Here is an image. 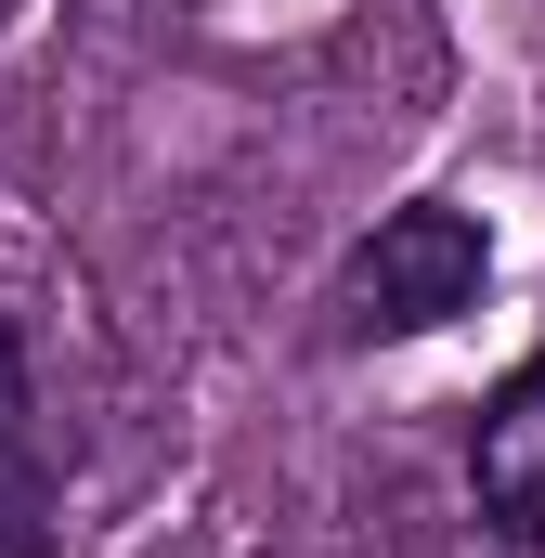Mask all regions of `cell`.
<instances>
[{"instance_id": "cell-2", "label": "cell", "mask_w": 545, "mask_h": 558, "mask_svg": "<svg viewBox=\"0 0 545 558\" xmlns=\"http://www.w3.org/2000/svg\"><path fill=\"white\" fill-rule=\"evenodd\" d=\"M468 494H481V520L507 533V546L545 558V364H520L481 428H468Z\"/></svg>"}, {"instance_id": "cell-3", "label": "cell", "mask_w": 545, "mask_h": 558, "mask_svg": "<svg viewBox=\"0 0 545 558\" xmlns=\"http://www.w3.org/2000/svg\"><path fill=\"white\" fill-rule=\"evenodd\" d=\"M39 403H26V338L0 325V546H39Z\"/></svg>"}, {"instance_id": "cell-1", "label": "cell", "mask_w": 545, "mask_h": 558, "mask_svg": "<svg viewBox=\"0 0 545 558\" xmlns=\"http://www.w3.org/2000/svg\"><path fill=\"white\" fill-rule=\"evenodd\" d=\"M494 274V247H481V221L468 208H390L351 260H338V312L364 325V338H428V325H455L468 299Z\"/></svg>"}]
</instances>
